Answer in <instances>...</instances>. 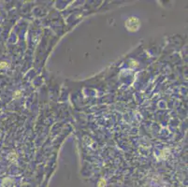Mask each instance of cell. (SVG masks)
Segmentation results:
<instances>
[{
  "label": "cell",
  "mask_w": 188,
  "mask_h": 187,
  "mask_svg": "<svg viewBox=\"0 0 188 187\" xmlns=\"http://www.w3.org/2000/svg\"><path fill=\"white\" fill-rule=\"evenodd\" d=\"M125 25L130 31H136V30H138L139 25H140L139 20L137 18H130L127 22H126Z\"/></svg>",
  "instance_id": "6da1fadb"
}]
</instances>
